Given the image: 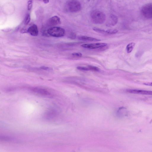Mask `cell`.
<instances>
[{
    "mask_svg": "<svg viewBox=\"0 0 152 152\" xmlns=\"http://www.w3.org/2000/svg\"><path fill=\"white\" fill-rule=\"evenodd\" d=\"M91 16L93 23L96 24H102L104 22L105 20L104 14L98 10L92 11L91 14Z\"/></svg>",
    "mask_w": 152,
    "mask_h": 152,
    "instance_id": "6da1fadb",
    "label": "cell"
},
{
    "mask_svg": "<svg viewBox=\"0 0 152 152\" xmlns=\"http://www.w3.org/2000/svg\"><path fill=\"white\" fill-rule=\"evenodd\" d=\"M48 34L53 37H61L63 36L65 34V31L63 28L54 26L48 29L47 31Z\"/></svg>",
    "mask_w": 152,
    "mask_h": 152,
    "instance_id": "7a4b0ae2",
    "label": "cell"
},
{
    "mask_svg": "<svg viewBox=\"0 0 152 152\" xmlns=\"http://www.w3.org/2000/svg\"><path fill=\"white\" fill-rule=\"evenodd\" d=\"M81 6L80 3L76 0H72L68 3V8L71 12H77L81 9Z\"/></svg>",
    "mask_w": 152,
    "mask_h": 152,
    "instance_id": "3957f363",
    "label": "cell"
},
{
    "mask_svg": "<svg viewBox=\"0 0 152 152\" xmlns=\"http://www.w3.org/2000/svg\"><path fill=\"white\" fill-rule=\"evenodd\" d=\"M107 44L105 43H96L90 44H85L82 45V47L90 49L100 48L106 46Z\"/></svg>",
    "mask_w": 152,
    "mask_h": 152,
    "instance_id": "277c9868",
    "label": "cell"
},
{
    "mask_svg": "<svg viewBox=\"0 0 152 152\" xmlns=\"http://www.w3.org/2000/svg\"><path fill=\"white\" fill-rule=\"evenodd\" d=\"M142 12L147 18L152 17V4H149L144 6L142 8Z\"/></svg>",
    "mask_w": 152,
    "mask_h": 152,
    "instance_id": "5b68a950",
    "label": "cell"
},
{
    "mask_svg": "<svg viewBox=\"0 0 152 152\" xmlns=\"http://www.w3.org/2000/svg\"><path fill=\"white\" fill-rule=\"evenodd\" d=\"M31 91L36 94L43 96H49L50 95V93L49 92L45 89L41 88H33L31 89Z\"/></svg>",
    "mask_w": 152,
    "mask_h": 152,
    "instance_id": "8992f818",
    "label": "cell"
},
{
    "mask_svg": "<svg viewBox=\"0 0 152 152\" xmlns=\"http://www.w3.org/2000/svg\"><path fill=\"white\" fill-rule=\"evenodd\" d=\"M126 91L130 93L143 95H152V91L136 89H128Z\"/></svg>",
    "mask_w": 152,
    "mask_h": 152,
    "instance_id": "52a82bcc",
    "label": "cell"
},
{
    "mask_svg": "<svg viewBox=\"0 0 152 152\" xmlns=\"http://www.w3.org/2000/svg\"><path fill=\"white\" fill-rule=\"evenodd\" d=\"M27 32L33 36H36L38 34V30L37 26L33 24L27 29Z\"/></svg>",
    "mask_w": 152,
    "mask_h": 152,
    "instance_id": "ba28073f",
    "label": "cell"
},
{
    "mask_svg": "<svg viewBox=\"0 0 152 152\" xmlns=\"http://www.w3.org/2000/svg\"><path fill=\"white\" fill-rule=\"evenodd\" d=\"M48 23L49 25L51 26L57 25L61 23L60 19L57 16H53L49 19Z\"/></svg>",
    "mask_w": 152,
    "mask_h": 152,
    "instance_id": "9c48e42d",
    "label": "cell"
},
{
    "mask_svg": "<svg viewBox=\"0 0 152 152\" xmlns=\"http://www.w3.org/2000/svg\"><path fill=\"white\" fill-rule=\"evenodd\" d=\"M118 18L115 15H112L110 17L107 22V25L108 26H112L115 25L117 23Z\"/></svg>",
    "mask_w": 152,
    "mask_h": 152,
    "instance_id": "30bf717a",
    "label": "cell"
},
{
    "mask_svg": "<svg viewBox=\"0 0 152 152\" xmlns=\"http://www.w3.org/2000/svg\"><path fill=\"white\" fill-rule=\"evenodd\" d=\"M78 39L81 40L85 41L97 42L101 41L100 39L86 36H79Z\"/></svg>",
    "mask_w": 152,
    "mask_h": 152,
    "instance_id": "8fae6325",
    "label": "cell"
},
{
    "mask_svg": "<svg viewBox=\"0 0 152 152\" xmlns=\"http://www.w3.org/2000/svg\"><path fill=\"white\" fill-rule=\"evenodd\" d=\"M135 43L134 42H132L128 44L126 46V49L128 53H130L132 52L135 45Z\"/></svg>",
    "mask_w": 152,
    "mask_h": 152,
    "instance_id": "7c38bea8",
    "label": "cell"
},
{
    "mask_svg": "<svg viewBox=\"0 0 152 152\" xmlns=\"http://www.w3.org/2000/svg\"><path fill=\"white\" fill-rule=\"evenodd\" d=\"M93 29L94 31L97 32L102 34L106 33V30L103 29L96 27H94Z\"/></svg>",
    "mask_w": 152,
    "mask_h": 152,
    "instance_id": "4fadbf2b",
    "label": "cell"
},
{
    "mask_svg": "<svg viewBox=\"0 0 152 152\" xmlns=\"http://www.w3.org/2000/svg\"><path fill=\"white\" fill-rule=\"evenodd\" d=\"M118 31L116 29H110L106 30V33L108 34H114L117 33Z\"/></svg>",
    "mask_w": 152,
    "mask_h": 152,
    "instance_id": "5bb4252c",
    "label": "cell"
},
{
    "mask_svg": "<svg viewBox=\"0 0 152 152\" xmlns=\"http://www.w3.org/2000/svg\"><path fill=\"white\" fill-rule=\"evenodd\" d=\"M88 67L89 68V70H92L96 72H98L99 70V69L96 66L89 65L88 66Z\"/></svg>",
    "mask_w": 152,
    "mask_h": 152,
    "instance_id": "9a60e30c",
    "label": "cell"
},
{
    "mask_svg": "<svg viewBox=\"0 0 152 152\" xmlns=\"http://www.w3.org/2000/svg\"><path fill=\"white\" fill-rule=\"evenodd\" d=\"M31 19V17L30 15L29 14H28L26 17L25 19L24 25L25 26L27 25L29 23Z\"/></svg>",
    "mask_w": 152,
    "mask_h": 152,
    "instance_id": "2e32d148",
    "label": "cell"
},
{
    "mask_svg": "<svg viewBox=\"0 0 152 152\" xmlns=\"http://www.w3.org/2000/svg\"><path fill=\"white\" fill-rule=\"evenodd\" d=\"M33 1L32 0H29L28 2L27 8L28 10H30L32 7Z\"/></svg>",
    "mask_w": 152,
    "mask_h": 152,
    "instance_id": "e0dca14e",
    "label": "cell"
},
{
    "mask_svg": "<svg viewBox=\"0 0 152 152\" xmlns=\"http://www.w3.org/2000/svg\"><path fill=\"white\" fill-rule=\"evenodd\" d=\"M77 69L83 70V71H88L89 70V68L88 67L81 66H78L77 67Z\"/></svg>",
    "mask_w": 152,
    "mask_h": 152,
    "instance_id": "ac0fdd59",
    "label": "cell"
},
{
    "mask_svg": "<svg viewBox=\"0 0 152 152\" xmlns=\"http://www.w3.org/2000/svg\"><path fill=\"white\" fill-rule=\"evenodd\" d=\"M72 55L73 56L77 57H81L82 56V53L80 52L73 53L72 54Z\"/></svg>",
    "mask_w": 152,
    "mask_h": 152,
    "instance_id": "d6986e66",
    "label": "cell"
},
{
    "mask_svg": "<svg viewBox=\"0 0 152 152\" xmlns=\"http://www.w3.org/2000/svg\"><path fill=\"white\" fill-rule=\"evenodd\" d=\"M69 37L71 39H75L76 38V35L75 33H72L70 35Z\"/></svg>",
    "mask_w": 152,
    "mask_h": 152,
    "instance_id": "ffe728a7",
    "label": "cell"
},
{
    "mask_svg": "<svg viewBox=\"0 0 152 152\" xmlns=\"http://www.w3.org/2000/svg\"><path fill=\"white\" fill-rule=\"evenodd\" d=\"M143 84L146 86H152V82L144 83Z\"/></svg>",
    "mask_w": 152,
    "mask_h": 152,
    "instance_id": "44dd1931",
    "label": "cell"
},
{
    "mask_svg": "<svg viewBox=\"0 0 152 152\" xmlns=\"http://www.w3.org/2000/svg\"><path fill=\"white\" fill-rule=\"evenodd\" d=\"M45 4H47L49 2V0H40Z\"/></svg>",
    "mask_w": 152,
    "mask_h": 152,
    "instance_id": "7402d4cb",
    "label": "cell"
},
{
    "mask_svg": "<svg viewBox=\"0 0 152 152\" xmlns=\"http://www.w3.org/2000/svg\"><path fill=\"white\" fill-rule=\"evenodd\" d=\"M41 68L43 69L46 70L48 69V67L46 66H42L41 67Z\"/></svg>",
    "mask_w": 152,
    "mask_h": 152,
    "instance_id": "603a6c76",
    "label": "cell"
}]
</instances>
